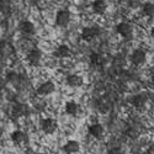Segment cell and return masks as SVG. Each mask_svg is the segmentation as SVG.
Instances as JSON below:
<instances>
[{
    "mask_svg": "<svg viewBox=\"0 0 154 154\" xmlns=\"http://www.w3.org/2000/svg\"><path fill=\"white\" fill-rule=\"evenodd\" d=\"M148 100H149V93H147V91L138 93L132 97V105L136 110L143 111L146 109V104Z\"/></svg>",
    "mask_w": 154,
    "mask_h": 154,
    "instance_id": "1",
    "label": "cell"
},
{
    "mask_svg": "<svg viewBox=\"0 0 154 154\" xmlns=\"http://www.w3.org/2000/svg\"><path fill=\"white\" fill-rule=\"evenodd\" d=\"M41 126V130L46 133V134H53L56 131H57V128H58V123L54 119H43L40 123Z\"/></svg>",
    "mask_w": 154,
    "mask_h": 154,
    "instance_id": "2",
    "label": "cell"
},
{
    "mask_svg": "<svg viewBox=\"0 0 154 154\" xmlns=\"http://www.w3.org/2000/svg\"><path fill=\"white\" fill-rule=\"evenodd\" d=\"M130 59H131V63L133 64V66L139 67V66H143V64L146 63V60H147V54H146V52H144L143 49L137 48V49H134L133 52H132Z\"/></svg>",
    "mask_w": 154,
    "mask_h": 154,
    "instance_id": "3",
    "label": "cell"
},
{
    "mask_svg": "<svg viewBox=\"0 0 154 154\" xmlns=\"http://www.w3.org/2000/svg\"><path fill=\"white\" fill-rule=\"evenodd\" d=\"M101 30L99 26H96V25H93V26H86L83 29L82 31V37H83V40L85 41H91L94 40L95 37H97L100 35Z\"/></svg>",
    "mask_w": 154,
    "mask_h": 154,
    "instance_id": "4",
    "label": "cell"
},
{
    "mask_svg": "<svg viewBox=\"0 0 154 154\" xmlns=\"http://www.w3.org/2000/svg\"><path fill=\"white\" fill-rule=\"evenodd\" d=\"M72 15L69 10H59L56 15V23L59 27H67L70 22Z\"/></svg>",
    "mask_w": 154,
    "mask_h": 154,
    "instance_id": "5",
    "label": "cell"
},
{
    "mask_svg": "<svg viewBox=\"0 0 154 154\" xmlns=\"http://www.w3.org/2000/svg\"><path fill=\"white\" fill-rule=\"evenodd\" d=\"M56 89V85L53 82H45L42 84L38 85V88L36 89V93L40 95V96H47V95H51Z\"/></svg>",
    "mask_w": 154,
    "mask_h": 154,
    "instance_id": "6",
    "label": "cell"
},
{
    "mask_svg": "<svg viewBox=\"0 0 154 154\" xmlns=\"http://www.w3.org/2000/svg\"><path fill=\"white\" fill-rule=\"evenodd\" d=\"M19 31L25 36H33L36 32V27H35L33 22H31L29 20H22L19 23Z\"/></svg>",
    "mask_w": 154,
    "mask_h": 154,
    "instance_id": "7",
    "label": "cell"
},
{
    "mask_svg": "<svg viewBox=\"0 0 154 154\" xmlns=\"http://www.w3.org/2000/svg\"><path fill=\"white\" fill-rule=\"evenodd\" d=\"M42 57H43L42 51L36 48V47H32L27 54V60L30 62V64H32V66H38L42 60Z\"/></svg>",
    "mask_w": 154,
    "mask_h": 154,
    "instance_id": "8",
    "label": "cell"
},
{
    "mask_svg": "<svg viewBox=\"0 0 154 154\" xmlns=\"http://www.w3.org/2000/svg\"><path fill=\"white\" fill-rule=\"evenodd\" d=\"M88 132L95 139H102L104 133H105V128L100 123H93V125H90L88 127Z\"/></svg>",
    "mask_w": 154,
    "mask_h": 154,
    "instance_id": "9",
    "label": "cell"
},
{
    "mask_svg": "<svg viewBox=\"0 0 154 154\" xmlns=\"http://www.w3.org/2000/svg\"><path fill=\"white\" fill-rule=\"evenodd\" d=\"M116 31L120 36H122L123 38H127V40H130V38L133 36V29L130 23L127 22H121L116 26Z\"/></svg>",
    "mask_w": 154,
    "mask_h": 154,
    "instance_id": "10",
    "label": "cell"
},
{
    "mask_svg": "<svg viewBox=\"0 0 154 154\" xmlns=\"http://www.w3.org/2000/svg\"><path fill=\"white\" fill-rule=\"evenodd\" d=\"M29 107L23 104H16L11 107V117L12 119H20L27 113Z\"/></svg>",
    "mask_w": 154,
    "mask_h": 154,
    "instance_id": "11",
    "label": "cell"
},
{
    "mask_svg": "<svg viewBox=\"0 0 154 154\" xmlns=\"http://www.w3.org/2000/svg\"><path fill=\"white\" fill-rule=\"evenodd\" d=\"M14 53V46H12L9 41H0V56L8 58L10 56H12Z\"/></svg>",
    "mask_w": 154,
    "mask_h": 154,
    "instance_id": "12",
    "label": "cell"
},
{
    "mask_svg": "<svg viewBox=\"0 0 154 154\" xmlns=\"http://www.w3.org/2000/svg\"><path fill=\"white\" fill-rule=\"evenodd\" d=\"M63 150L66 154H75V153H78L80 150V144H79L78 140L70 139L63 146Z\"/></svg>",
    "mask_w": 154,
    "mask_h": 154,
    "instance_id": "13",
    "label": "cell"
},
{
    "mask_svg": "<svg viewBox=\"0 0 154 154\" xmlns=\"http://www.w3.org/2000/svg\"><path fill=\"white\" fill-rule=\"evenodd\" d=\"M96 107H97V110L101 113L109 112L110 109H111V101H110V99L107 96H101L97 100V102H96Z\"/></svg>",
    "mask_w": 154,
    "mask_h": 154,
    "instance_id": "14",
    "label": "cell"
},
{
    "mask_svg": "<svg viewBox=\"0 0 154 154\" xmlns=\"http://www.w3.org/2000/svg\"><path fill=\"white\" fill-rule=\"evenodd\" d=\"M83 83H84L83 78L78 74H70L67 76V84L72 88H79L83 85Z\"/></svg>",
    "mask_w": 154,
    "mask_h": 154,
    "instance_id": "15",
    "label": "cell"
},
{
    "mask_svg": "<svg viewBox=\"0 0 154 154\" xmlns=\"http://www.w3.org/2000/svg\"><path fill=\"white\" fill-rule=\"evenodd\" d=\"M91 8H93V11L95 12V14L102 15L107 9V4H106L105 0H95V2L93 3V5H91Z\"/></svg>",
    "mask_w": 154,
    "mask_h": 154,
    "instance_id": "16",
    "label": "cell"
},
{
    "mask_svg": "<svg viewBox=\"0 0 154 154\" xmlns=\"http://www.w3.org/2000/svg\"><path fill=\"white\" fill-rule=\"evenodd\" d=\"M6 80L8 83H10L11 85H20L21 82H22V75H20L19 73L16 72H8L6 73Z\"/></svg>",
    "mask_w": 154,
    "mask_h": 154,
    "instance_id": "17",
    "label": "cell"
},
{
    "mask_svg": "<svg viewBox=\"0 0 154 154\" xmlns=\"http://www.w3.org/2000/svg\"><path fill=\"white\" fill-rule=\"evenodd\" d=\"M10 137H11V140L14 143H16V144H21V143H23L25 140L27 139V136H26V133L25 132H22V131H14L11 134H10Z\"/></svg>",
    "mask_w": 154,
    "mask_h": 154,
    "instance_id": "18",
    "label": "cell"
},
{
    "mask_svg": "<svg viewBox=\"0 0 154 154\" xmlns=\"http://www.w3.org/2000/svg\"><path fill=\"white\" fill-rule=\"evenodd\" d=\"M79 111V105L75 101H68L66 104V112L70 116H75Z\"/></svg>",
    "mask_w": 154,
    "mask_h": 154,
    "instance_id": "19",
    "label": "cell"
},
{
    "mask_svg": "<svg viewBox=\"0 0 154 154\" xmlns=\"http://www.w3.org/2000/svg\"><path fill=\"white\" fill-rule=\"evenodd\" d=\"M90 62L94 64V66H97V67H101V66H104L106 59L104 57V54H101V53H94L90 56Z\"/></svg>",
    "mask_w": 154,
    "mask_h": 154,
    "instance_id": "20",
    "label": "cell"
},
{
    "mask_svg": "<svg viewBox=\"0 0 154 154\" xmlns=\"http://www.w3.org/2000/svg\"><path fill=\"white\" fill-rule=\"evenodd\" d=\"M56 54H57L58 57H60V58H67V57H69V56L72 54V51H70V48H69L68 46L60 45V46L57 48V51H56Z\"/></svg>",
    "mask_w": 154,
    "mask_h": 154,
    "instance_id": "21",
    "label": "cell"
},
{
    "mask_svg": "<svg viewBox=\"0 0 154 154\" xmlns=\"http://www.w3.org/2000/svg\"><path fill=\"white\" fill-rule=\"evenodd\" d=\"M12 2L11 0H0V12L4 15H8L11 11Z\"/></svg>",
    "mask_w": 154,
    "mask_h": 154,
    "instance_id": "22",
    "label": "cell"
},
{
    "mask_svg": "<svg viewBox=\"0 0 154 154\" xmlns=\"http://www.w3.org/2000/svg\"><path fill=\"white\" fill-rule=\"evenodd\" d=\"M142 11L146 16L153 17L154 16V3H144L142 6Z\"/></svg>",
    "mask_w": 154,
    "mask_h": 154,
    "instance_id": "23",
    "label": "cell"
},
{
    "mask_svg": "<svg viewBox=\"0 0 154 154\" xmlns=\"http://www.w3.org/2000/svg\"><path fill=\"white\" fill-rule=\"evenodd\" d=\"M125 63H126V59H125V57L121 56V54L116 56V57L113 58V60H112V64H113L115 68H122V67L125 66Z\"/></svg>",
    "mask_w": 154,
    "mask_h": 154,
    "instance_id": "24",
    "label": "cell"
},
{
    "mask_svg": "<svg viewBox=\"0 0 154 154\" xmlns=\"http://www.w3.org/2000/svg\"><path fill=\"white\" fill-rule=\"evenodd\" d=\"M126 134H127V137H130V138H132V139H136V138L139 136V131L136 130V127H130V128L127 130Z\"/></svg>",
    "mask_w": 154,
    "mask_h": 154,
    "instance_id": "25",
    "label": "cell"
},
{
    "mask_svg": "<svg viewBox=\"0 0 154 154\" xmlns=\"http://www.w3.org/2000/svg\"><path fill=\"white\" fill-rule=\"evenodd\" d=\"M123 3H126L130 8L132 9H137L140 6V0H122Z\"/></svg>",
    "mask_w": 154,
    "mask_h": 154,
    "instance_id": "26",
    "label": "cell"
},
{
    "mask_svg": "<svg viewBox=\"0 0 154 154\" xmlns=\"http://www.w3.org/2000/svg\"><path fill=\"white\" fill-rule=\"evenodd\" d=\"M107 154H123V152L120 148H111Z\"/></svg>",
    "mask_w": 154,
    "mask_h": 154,
    "instance_id": "27",
    "label": "cell"
},
{
    "mask_svg": "<svg viewBox=\"0 0 154 154\" xmlns=\"http://www.w3.org/2000/svg\"><path fill=\"white\" fill-rule=\"evenodd\" d=\"M143 154H154V146H150V147H148L144 152H143Z\"/></svg>",
    "mask_w": 154,
    "mask_h": 154,
    "instance_id": "28",
    "label": "cell"
},
{
    "mask_svg": "<svg viewBox=\"0 0 154 154\" xmlns=\"http://www.w3.org/2000/svg\"><path fill=\"white\" fill-rule=\"evenodd\" d=\"M42 0H30V4L33 5V6H37V5H40L41 4Z\"/></svg>",
    "mask_w": 154,
    "mask_h": 154,
    "instance_id": "29",
    "label": "cell"
},
{
    "mask_svg": "<svg viewBox=\"0 0 154 154\" xmlns=\"http://www.w3.org/2000/svg\"><path fill=\"white\" fill-rule=\"evenodd\" d=\"M150 36H152V38H153V40H154V29L152 30V32H150Z\"/></svg>",
    "mask_w": 154,
    "mask_h": 154,
    "instance_id": "30",
    "label": "cell"
},
{
    "mask_svg": "<svg viewBox=\"0 0 154 154\" xmlns=\"http://www.w3.org/2000/svg\"><path fill=\"white\" fill-rule=\"evenodd\" d=\"M36 154H48V153H36Z\"/></svg>",
    "mask_w": 154,
    "mask_h": 154,
    "instance_id": "31",
    "label": "cell"
},
{
    "mask_svg": "<svg viewBox=\"0 0 154 154\" xmlns=\"http://www.w3.org/2000/svg\"><path fill=\"white\" fill-rule=\"evenodd\" d=\"M152 79H153V83H154V74H153V78Z\"/></svg>",
    "mask_w": 154,
    "mask_h": 154,
    "instance_id": "32",
    "label": "cell"
},
{
    "mask_svg": "<svg viewBox=\"0 0 154 154\" xmlns=\"http://www.w3.org/2000/svg\"><path fill=\"white\" fill-rule=\"evenodd\" d=\"M0 99H2V93H0Z\"/></svg>",
    "mask_w": 154,
    "mask_h": 154,
    "instance_id": "33",
    "label": "cell"
}]
</instances>
